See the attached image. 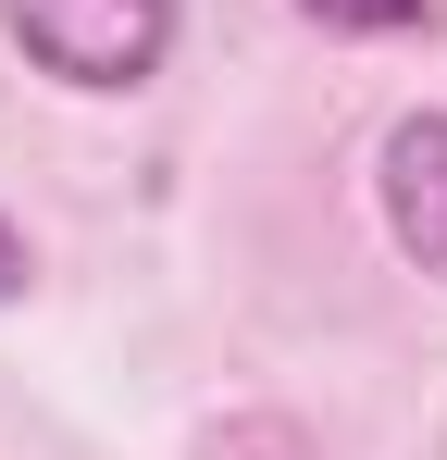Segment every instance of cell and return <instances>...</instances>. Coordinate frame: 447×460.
Masks as SVG:
<instances>
[{"label":"cell","instance_id":"obj_4","mask_svg":"<svg viewBox=\"0 0 447 460\" xmlns=\"http://www.w3.org/2000/svg\"><path fill=\"white\" fill-rule=\"evenodd\" d=\"M25 274H38V261H25V225L0 212V299H25Z\"/></svg>","mask_w":447,"mask_h":460},{"label":"cell","instance_id":"obj_1","mask_svg":"<svg viewBox=\"0 0 447 460\" xmlns=\"http://www.w3.org/2000/svg\"><path fill=\"white\" fill-rule=\"evenodd\" d=\"M0 25L63 87H137L174 50V0H0Z\"/></svg>","mask_w":447,"mask_h":460},{"label":"cell","instance_id":"obj_3","mask_svg":"<svg viewBox=\"0 0 447 460\" xmlns=\"http://www.w3.org/2000/svg\"><path fill=\"white\" fill-rule=\"evenodd\" d=\"M311 25H348V38H398V25H423L435 0H298Z\"/></svg>","mask_w":447,"mask_h":460},{"label":"cell","instance_id":"obj_2","mask_svg":"<svg viewBox=\"0 0 447 460\" xmlns=\"http://www.w3.org/2000/svg\"><path fill=\"white\" fill-rule=\"evenodd\" d=\"M372 199H385L398 261L447 274V112H398V125H385V150H372Z\"/></svg>","mask_w":447,"mask_h":460}]
</instances>
